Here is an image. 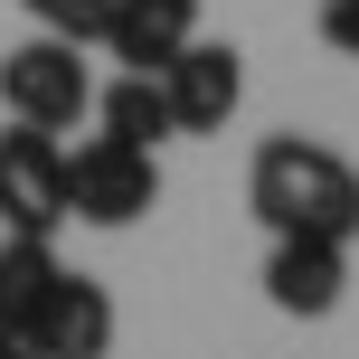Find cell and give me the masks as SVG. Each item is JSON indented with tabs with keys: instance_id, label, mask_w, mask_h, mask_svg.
I'll return each mask as SVG.
<instances>
[{
	"instance_id": "obj_1",
	"label": "cell",
	"mask_w": 359,
	"mask_h": 359,
	"mask_svg": "<svg viewBox=\"0 0 359 359\" xmlns=\"http://www.w3.org/2000/svg\"><path fill=\"white\" fill-rule=\"evenodd\" d=\"M246 208L265 217V236H341L359 227V170L312 133H274L246 161Z\"/></svg>"
},
{
	"instance_id": "obj_2",
	"label": "cell",
	"mask_w": 359,
	"mask_h": 359,
	"mask_svg": "<svg viewBox=\"0 0 359 359\" xmlns=\"http://www.w3.org/2000/svg\"><path fill=\"white\" fill-rule=\"evenodd\" d=\"M0 114L10 123H38V133H67L76 114H95V76H86V48L76 38H19L0 48Z\"/></svg>"
},
{
	"instance_id": "obj_3",
	"label": "cell",
	"mask_w": 359,
	"mask_h": 359,
	"mask_svg": "<svg viewBox=\"0 0 359 359\" xmlns=\"http://www.w3.org/2000/svg\"><path fill=\"white\" fill-rule=\"evenodd\" d=\"M161 208V161H151L142 142H114V133H95L86 151H67V217H86V227H133V217Z\"/></svg>"
},
{
	"instance_id": "obj_4",
	"label": "cell",
	"mask_w": 359,
	"mask_h": 359,
	"mask_svg": "<svg viewBox=\"0 0 359 359\" xmlns=\"http://www.w3.org/2000/svg\"><path fill=\"white\" fill-rule=\"evenodd\" d=\"M0 227H19V236L67 227V142L38 133V123L0 133Z\"/></svg>"
},
{
	"instance_id": "obj_5",
	"label": "cell",
	"mask_w": 359,
	"mask_h": 359,
	"mask_svg": "<svg viewBox=\"0 0 359 359\" xmlns=\"http://www.w3.org/2000/svg\"><path fill=\"white\" fill-rule=\"evenodd\" d=\"M341 284H350V246L341 236H274L265 246V303L293 312V322L341 312Z\"/></svg>"
},
{
	"instance_id": "obj_6",
	"label": "cell",
	"mask_w": 359,
	"mask_h": 359,
	"mask_svg": "<svg viewBox=\"0 0 359 359\" xmlns=\"http://www.w3.org/2000/svg\"><path fill=\"white\" fill-rule=\"evenodd\" d=\"M161 86H170L180 133H227V114L246 104V57H236L227 38H189V48L161 67Z\"/></svg>"
},
{
	"instance_id": "obj_7",
	"label": "cell",
	"mask_w": 359,
	"mask_h": 359,
	"mask_svg": "<svg viewBox=\"0 0 359 359\" xmlns=\"http://www.w3.org/2000/svg\"><path fill=\"white\" fill-rule=\"evenodd\" d=\"M19 341H29V359H104L114 350V293L95 274H57V293L38 303V322Z\"/></svg>"
},
{
	"instance_id": "obj_8",
	"label": "cell",
	"mask_w": 359,
	"mask_h": 359,
	"mask_svg": "<svg viewBox=\"0 0 359 359\" xmlns=\"http://www.w3.org/2000/svg\"><path fill=\"white\" fill-rule=\"evenodd\" d=\"M189 38H198V0H114V19H104V38H95V48H104L114 67L161 76Z\"/></svg>"
},
{
	"instance_id": "obj_9",
	"label": "cell",
	"mask_w": 359,
	"mask_h": 359,
	"mask_svg": "<svg viewBox=\"0 0 359 359\" xmlns=\"http://www.w3.org/2000/svg\"><path fill=\"white\" fill-rule=\"evenodd\" d=\"M95 123H104L114 133V142H170V133H180V114H170V86H161V76H142V67H123V76H114V86H95Z\"/></svg>"
},
{
	"instance_id": "obj_10",
	"label": "cell",
	"mask_w": 359,
	"mask_h": 359,
	"mask_svg": "<svg viewBox=\"0 0 359 359\" xmlns=\"http://www.w3.org/2000/svg\"><path fill=\"white\" fill-rule=\"evenodd\" d=\"M57 236H19V227H0V322L10 331H29L38 322V303L57 293Z\"/></svg>"
},
{
	"instance_id": "obj_11",
	"label": "cell",
	"mask_w": 359,
	"mask_h": 359,
	"mask_svg": "<svg viewBox=\"0 0 359 359\" xmlns=\"http://www.w3.org/2000/svg\"><path fill=\"white\" fill-rule=\"evenodd\" d=\"M19 10H29L48 38H76V48H95V38H104V19H114V0H19Z\"/></svg>"
},
{
	"instance_id": "obj_12",
	"label": "cell",
	"mask_w": 359,
	"mask_h": 359,
	"mask_svg": "<svg viewBox=\"0 0 359 359\" xmlns=\"http://www.w3.org/2000/svg\"><path fill=\"white\" fill-rule=\"evenodd\" d=\"M322 48L331 57H359V0H322Z\"/></svg>"
},
{
	"instance_id": "obj_13",
	"label": "cell",
	"mask_w": 359,
	"mask_h": 359,
	"mask_svg": "<svg viewBox=\"0 0 359 359\" xmlns=\"http://www.w3.org/2000/svg\"><path fill=\"white\" fill-rule=\"evenodd\" d=\"M0 359H29V341H19V331H10V322H0Z\"/></svg>"
}]
</instances>
